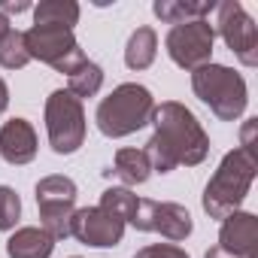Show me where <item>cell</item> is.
<instances>
[{"label": "cell", "mask_w": 258, "mask_h": 258, "mask_svg": "<svg viewBox=\"0 0 258 258\" xmlns=\"http://www.w3.org/2000/svg\"><path fill=\"white\" fill-rule=\"evenodd\" d=\"M76 22H79V4H73V0H43L34 10V25H52V28L73 31Z\"/></svg>", "instance_id": "18"}, {"label": "cell", "mask_w": 258, "mask_h": 258, "mask_svg": "<svg viewBox=\"0 0 258 258\" xmlns=\"http://www.w3.org/2000/svg\"><path fill=\"white\" fill-rule=\"evenodd\" d=\"M155 134L146 143V158L152 164V170L158 173H170L176 167H198L207 155H210V137L204 131V124L198 121V115L179 103V100H164L161 106L152 109Z\"/></svg>", "instance_id": "1"}, {"label": "cell", "mask_w": 258, "mask_h": 258, "mask_svg": "<svg viewBox=\"0 0 258 258\" xmlns=\"http://www.w3.org/2000/svg\"><path fill=\"white\" fill-rule=\"evenodd\" d=\"M137 204H140V198H137L131 188L112 185V188H106V191L100 195V204H97V207H103L106 213H112V216L121 219L124 225H131V219H134V213H137Z\"/></svg>", "instance_id": "20"}, {"label": "cell", "mask_w": 258, "mask_h": 258, "mask_svg": "<svg viewBox=\"0 0 258 258\" xmlns=\"http://www.w3.org/2000/svg\"><path fill=\"white\" fill-rule=\"evenodd\" d=\"M10 106V88H7V82L0 79V115H4V109Z\"/></svg>", "instance_id": "25"}, {"label": "cell", "mask_w": 258, "mask_h": 258, "mask_svg": "<svg viewBox=\"0 0 258 258\" xmlns=\"http://www.w3.org/2000/svg\"><path fill=\"white\" fill-rule=\"evenodd\" d=\"M134 258H188V252L173 243H152V246H143Z\"/></svg>", "instance_id": "23"}, {"label": "cell", "mask_w": 258, "mask_h": 258, "mask_svg": "<svg viewBox=\"0 0 258 258\" xmlns=\"http://www.w3.org/2000/svg\"><path fill=\"white\" fill-rule=\"evenodd\" d=\"M25 49L31 55V61H43L58 73H73L76 67H82L88 61V55L79 49L73 31L67 28H52V25H34L31 31H25Z\"/></svg>", "instance_id": "7"}, {"label": "cell", "mask_w": 258, "mask_h": 258, "mask_svg": "<svg viewBox=\"0 0 258 258\" xmlns=\"http://www.w3.org/2000/svg\"><path fill=\"white\" fill-rule=\"evenodd\" d=\"M152 109H155V97L146 85L121 82L118 88L109 91V97L97 103L94 121L103 137L118 140V137H127V134L140 131V127H146L152 118Z\"/></svg>", "instance_id": "3"}, {"label": "cell", "mask_w": 258, "mask_h": 258, "mask_svg": "<svg viewBox=\"0 0 258 258\" xmlns=\"http://www.w3.org/2000/svg\"><path fill=\"white\" fill-rule=\"evenodd\" d=\"M255 152L237 146L234 152H228L219 164V170L213 173V179L204 188V210L210 219H225L231 213L240 210V204L249 195V185L255 179Z\"/></svg>", "instance_id": "2"}, {"label": "cell", "mask_w": 258, "mask_h": 258, "mask_svg": "<svg viewBox=\"0 0 258 258\" xmlns=\"http://www.w3.org/2000/svg\"><path fill=\"white\" fill-rule=\"evenodd\" d=\"M106 173H112L115 179H121L124 188H127V185L146 182L152 176V164H149V158H146L143 149H118L115 161H112V170H106Z\"/></svg>", "instance_id": "15"}, {"label": "cell", "mask_w": 258, "mask_h": 258, "mask_svg": "<svg viewBox=\"0 0 258 258\" xmlns=\"http://www.w3.org/2000/svg\"><path fill=\"white\" fill-rule=\"evenodd\" d=\"M31 64V55L25 49V31H10L0 40V67L7 70H22Z\"/></svg>", "instance_id": "21"}, {"label": "cell", "mask_w": 258, "mask_h": 258, "mask_svg": "<svg viewBox=\"0 0 258 258\" xmlns=\"http://www.w3.org/2000/svg\"><path fill=\"white\" fill-rule=\"evenodd\" d=\"M37 207L43 219V231L52 240L73 237V213H76V182L70 176L52 173L37 182Z\"/></svg>", "instance_id": "6"}, {"label": "cell", "mask_w": 258, "mask_h": 258, "mask_svg": "<svg viewBox=\"0 0 258 258\" xmlns=\"http://www.w3.org/2000/svg\"><path fill=\"white\" fill-rule=\"evenodd\" d=\"M219 249L234 258H255L258 252V219L246 210H237L222 219L219 228Z\"/></svg>", "instance_id": "12"}, {"label": "cell", "mask_w": 258, "mask_h": 258, "mask_svg": "<svg viewBox=\"0 0 258 258\" xmlns=\"http://www.w3.org/2000/svg\"><path fill=\"white\" fill-rule=\"evenodd\" d=\"M191 88L222 121H237L246 112V79L225 64H204L191 70Z\"/></svg>", "instance_id": "4"}, {"label": "cell", "mask_w": 258, "mask_h": 258, "mask_svg": "<svg viewBox=\"0 0 258 258\" xmlns=\"http://www.w3.org/2000/svg\"><path fill=\"white\" fill-rule=\"evenodd\" d=\"M204 258H234V255H228L225 249H219V246H213V249H210V252H207Z\"/></svg>", "instance_id": "27"}, {"label": "cell", "mask_w": 258, "mask_h": 258, "mask_svg": "<svg viewBox=\"0 0 258 258\" xmlns=\"http://www.w3.org/2000/svg\"><path fill=\"white\" fill-rule=\"evenodd\" d=\"M46 134L52 152L58 155H73L85 143V109L82 100L67 88H58L46 97Z\"/></svg>", "instance_id": "5"}, {"label": "cell", "mask_w": 258, "mask_h": 258, "mask_svg": "<svg viewBox=\"0 0 258 258\" xmlns=\"http://www.w3.org/2000/svg\"><path fill=\"white\" fill-rule=\"evenodd\" d=\"M131 225L137 231H155V234H161V237H167L173 243L185 240L191 234V228H195L191 213L182 204H173V201H149V198H140Z\"/></svg>", "instance_id": "10"}, {"label": "cell", "mask_w": 258, "mask_h": 258, "mask_svg": "<svg viewBox=\"0 0 258 258\" xmlns=\"http://www.w3.org/2000/svg\"><path fill=\"white\" fill-rule=\"evenodd\" d=\"M10 31H13V25H10V19H7L4 13H0V40H4V37H7Z\"/></svg>", "instance_id": "26"}, {"label": "cell", "mask_w": 258, "mask_h": 258, "mask_svg": "<svg viewBox=\"0 0 258 258\" xmlns=\"http://www.w3.org/2000/svg\"><path fill=\"white\" fill-rule=\"evenodd\" d=\"M213 43H216V28L207 19L173 25L164 40L170 61L182 70H198L204 64H213Z\"/></svg>", "instance_id": "8"}, {"label": "cell", "mask_w": 258, "mask_h": 258, "mask_svg": "<svg viewBox=\"0 0 258 258\" xmlns=\"http://www.w3.org/2000/svg\"><path fill=\"white\" fill-rule=\"evenodd\" d=\"M103 85V67L94 64V61H85L82 67H76L70 76H67V91L73 97H94Z\"/></svg>", "instance_id": "19"}, {"label": "cell", "mask_w": 258, "mask_h": 258, "mask_svg": "<svg viewBox=\"0 0 258 258\" xmlns=\"http://www.w3.org/2000/svg\"><path fill=\"white\" fill-rule=\"evenodd\" d=\"M216 10H219V22L213 25L216 34L225 40V46L237 55L243 67H255L258 64V28L243 10V4L240 0H225Z\"/></svg>", "instance_id": "9"}, {"label": "cell", "mask_w": 258, "mask_h": 258, "mask_svg": "<svg viewBox=\"0 0 258 258\" xmlns=\"http://www.w3.org/2000/svg\"><path fill=\"white\" fill-rule=\"evenodd\" d=\"M55 249V240L43 228H19L7 240V255L10 258H49Z\"/></svg>", "instance_id": "14"}, {"label": "cell", "mask_w": 258, "mask_h": 258, "mask_svg": "<svg viewBox=\"0 0 258 258\" xmlns=\"http://www.w3.org/2000/svg\"><path fill=\"white\" fill-rule=\"evenodd\" d=\"M0 158L16 167L37 158V131L28 118H10L0 127Z\"/></svg>", "instance_id": "13"}, {"label": "cell", "mask_w": 258, "mask_h": 258, "mask_svg": "<svg viewBox=\"0 0 258 258\" xmlns=\"http://www.w3.org/2000/svg\"><path fill=\"white\" fill-rule=\"evenodd\" d=\"M219 4L207 0V4H182V0H155L152 13L167 22V25H185V22H198V19H207Z\"/></svg>", "instance_id": "16"}, {"label": "cell", "mask_w": 258, "mask_h": 258, "mask_svg": "<svg viewBox=\"0 0 258 258\" xmlns=\"http://www.w3.org/2000/svg\"><path fill=\"white\" fill-rule=\"evenodd\" d=\"M70 258H79V255H70Z\"/></svg>", "instance_id": "28"}, {"label": "cell", "mask_w": 258, "mask_h": 258, "mask_svg": "<svg viewBox=\"0 0 258 258\" xmlns=\"http://www.w3.org/2000/svg\"><path fill=\"white\" fill-rule=\"evenodd\" d=\"M22 219V201L16 188L0 185V231H13Z\"/></svg>", "instance_id": "22"}, {"label": "cell", "mask_w": 258, "mask_h": 258, "mask_svg": "<svg viewBox=\"0 0 258 258\" xmlns=\"http://www.w3.org/2000/svg\"><path fill=\"white\" fill-rule=\"evenodd\" d=\"M155 55H158L155 31L152 28H137L131 34V40H127V46H124V64L131 70H146V67H152Z\"/></svg>", "instance_id": "17"}, {"label": "cell", "mask_w": 258, "mask_h": 258, "mask_svg": "<svg viewBox=\"0 0 258 258\" xmlns=\"http://www.w3.org/2000/svg\"><path fill=\"white\" fill-rule=\"evenodd\" d=\"M31 4H25V0H19V4H13V0H0V13H28Z\"/></svg>", "instance_id": "24"}, {"label": "cell", "mask_w": 258, "mask_h": 258, "mask_svg": "<svg viewBox=\"0 0 258 258\" xmlns=\"http://www.w3.org/2000/svg\"><path fill=\"white\" fill-rule=\"evenodd\" d=\"M73 237L85 246H118L124 237V222L106 213L103 207H85L73 213Z\"/></svg>", "instance_id": "11"}]
</instances>
